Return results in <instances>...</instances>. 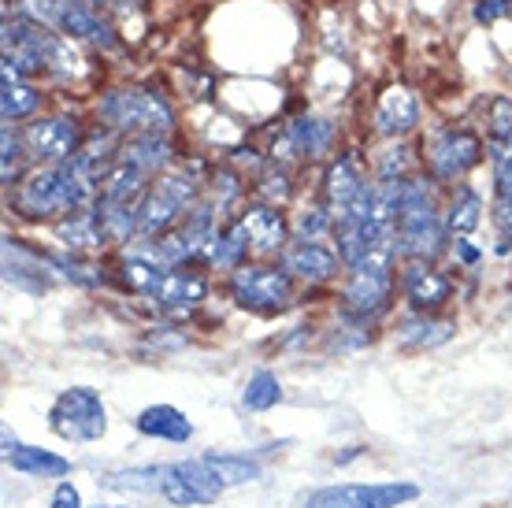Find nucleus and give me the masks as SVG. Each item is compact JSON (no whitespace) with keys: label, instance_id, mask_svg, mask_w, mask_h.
I'll list each match as a JSON object with an SVG mask.
<instances>
[{"label":"nucleus","instance_id":"2eb2a0df","mask_svg":"<svg viewBox=\"0 0 512 508\" xmlns=\"http://www.w3.org/2000/svg\"><path fill=\"white\" fill-rule=\"evenodd\" d=\"M401 290H405V301L416 312H431V308H442L453 297V282L427 260H409L401 271Z\"/></svg>","mask_w":512,"mask_h":508},{"label":"nucleus","instance_id":"cd10ccee","mask_svg":"<svg viewBox=\"0 0 512 508\" xmlns=\"http://www.w3.org/2000/svg\"><path fill=\"white\" fill-rule=\"evenodd\" d=\"M15 471H23V475H34V479H64L67 471H71V460L67 457H56L49 449H34V445H19L12 457H8Z\"/></svg>","mask_w":512,"mask_h":508},{"label":"nucleus","instance_id":"7ed1b4c3","mask_svg":"<svg viewBox=\"0 0 512 508\" xmlns=\"http://www.w3.org/2000/svg\"><path fill=\"white\" fill-rule=\"evenodd\" d=\"M97 123L116 134H171L175 130V108L164 93L145 86H119L101 93L97 101Z\"/></svg>","mask_w":512,"mask_h":508},{"label":"nucleus","instance_id":"a18cd8bd","mask_svg":"<svg viewBox=\"0 0 512 508\" xmlns=\"http://www.w3.org/2000/svg\"><path fill=\"white\" fill-rule=\"evenodd\" d=\"M457 256H461V264H468V267L479 264V249H475L468 238H457Z\"/></svg>","mask_w":512,"mask_h":508},{"label":"nucleus","instance_id":"f3484780","mask_svg":"<svg viewBox=\"0 0 512 508\" xmlns=\"http://www.w3.org/2000/svg\"><path fill=\"white\" fill-rule=\"evenodd\" d=\"M420 127V101L409 86H386L375 104V130L383 138H405Z\"/></svg>","mask_w":512,"mask_h":508},{"label":"nucleus","instance_id":"c85d7f7f","mask_svg":"<svg viewBox=\"0 0 512 508\" xmlns=\"http://www.w3.org/2000/svg\"><path fill=\"white\" fill-rule=\"evenodd\" d=\"M41 108V93L26 78H4L0 82V115L4 123H19Z\"/></svg>","mask_w":512,"mask_h":508},{"label":"nucleus","instance_id":"e433bc0d","mask_svg":"<svg viewBox=\"0 0 512 508\" xmlns=\"http://www.w3.org/2000/svg\"><path fill=\"white\" fill-rule=\"evenodd\" d=\"M8 8H12V15H19V19H30V23L56 30V19H60L64 0H8Z\"/></svg>","mask_w":512,"mask_h":508},{"label":"nucleus","instance_id":"393cba45","mask_svg":"<svg viewBox=\"0 0 512 508\" xmlns=\"http://www.w3.org/2000/svg\"><path fill=\"white\" fill-rule=\"evenodd\" d=\"M149 193V175L141 167L127 164V160H116V167L108 171L101 186V201L104 204H141V197Z\"/></svg>","mask_w":512,"mask_h":508},{"label":"nucleus","instance_id":"5701e85b","mask_svg":"<svg viewBox=\"0 0 512 508\" xmlns=\"http://www.w3.org/2000/svg\"><path fill=\"white\" fill-rule=\"evenodd\" d=\"M442 219H446V230L453 238H468L479 227V219H483V197H479V190L468 186V182H457L453 193H449Z\"/></svg>","mask_w":512,"mask_h":508},{"label":"nucleus","instance_id":"9d476101","mask_svg":"<svg viewBox=\"0 0 512 508\" xmlns=\"http://www.w3.org/2000/svg\"><path fill=\"white\" fill-rule=\"evenodd\" d=\"M23 141L34 160H45V164H64V160H75L86 145V134L78 127L75 115H41L30 127L23 130Z\"/></svg>","mask_w":512,"mask_h":508},{"label":"nucleus","instance_id":"72a5a7b5","mask_svg":"<svg viewBox=\"0 0 512 508\" xmlns=\"http://www.w3.org/2000/svg\"><path fill=\"white\" fill-rule=\"evenodd\" d=\"M49 260V267L52 271H60L64 279H71V282H78V286H101L104 282V271L97 264H90V260H82L78 253H49L45 256Z\"/></svg>","mask_w":512,"mask_h":508},{"label":"nucleus","instance_id":"4468645a","mask_svg":"<svg viewBox=\"0 0 512 508\" xmlns=\"http://www.w3.org/2000/svg\"><path fill=\"white\" fill-rule=\"evenodd\" d=\"M282 271H290L297 279L320 286V282H331L334 275L342 271V256H338V249H331V245L301 242V238H297V242L286 245V253H282Z\"/></svg>","mask_w":512,"mask_h":508},{"label":"nucleus","instance_id":"7c9ffc66","mask_svg":"<svg viewBox=\"0 0 512 508\" xmlns=\"http://www.w3.org/2000/svg\"><path fill=\"white\" fill-rule=\"evenodd\" d=\"M453 338V323H442V319H427V316H412L401 323L397 331V342L405 349H435V345L449 342Z\"/></svg>","mask_w":512,"mask_h":508},{"label":"nucleus","instance_id":"473e14b6","mask_svg":"<svg viewBox=\"0 0 512 508\" xmlns=\"http://www.w3.org/2000/svg\"><path fill=\"white\" fill-rule=\"evenodd\" d=\"M101 208V223L108 242H130L138 234V204H104L97 201Z\"/></svg>","mask_w":512,"mask_h":508},{"label":"nucleus","instance_id":"c756f323","mask_svg":"<svg viewBox=\"0 0 512 508\" xmlns=\"http://www.w3.org/2000/svg\"><path fill=\"white\" fill-rule=\"evenodd\" d=\"M208 464V471H212V479H216L219 486H223V494L227 490H234V486H245L253 483V479H260V464H256L253 457H231V453H208V457H201Z\"/></svg>","mask_w":512,"mask_h":508},{"label":"nucleus","instance_id":"ddd939ff","mask_svg":"<svg viewBox=\"0 0 512 508\" xmlns=\"http://www.w3.org/2000/svg\"><path fill=\"white\" fill-rule=\"evenodd\" d=\"M334 141V123L327 119H316V115H297L290 127L282 130V141H275V164L279 160H290V156H308L316 160L331 149Z\"/></svg>","mask_w":512,"mask_h":508},{"label":"nucleus","instance_id":"37998d69","mask_svg":"<svg viewBox=\"0 0 512 508\" xmlns=\"http://www.w3.org/2000/svg\"><path fill=\"white\" fill-rule=\"evenodd\" d=\"M509 12H512L509 0H475V4H472V15H475V23H479V26L498 23V19H505Z\"/></svg>","mask_w":512,"mask_h":508},{"label":"nucleus","instance_id":"a878e982","mask_svg":"<svg viewBox=\"0 0 512 508\" xmlns=\"http://www.w3.org/2000/svg\"><path fill=\"white\" fill-rule=\"evenodd\" d=\"M138 431L149 434V438H160V442H190L193 438V423L182 416L175 405H153L138 416Z\"/></svg>","mask_w":512,"mask_h":508},{"label":"nucleus","instance_id":"c03bdc74","mask_svg":"<svg viewBox=\"0 0 512 508\" xmlns=\"http://www.w3.org/2000/svg\"><path fill=\"white\" fill-rule=\"evenodd\" d=\"M52 508H82V497L71 483H60L56 494H52Z\"/></svg>","mask_w":512,"mask_h":508},{"label":"nucleus","instance_id":"49530a36","mask_svg":"<svg viewBox=\"0 0 512 508\" xmlns=\"http://www.w3.org/2000/svg\"><path fill=\"white\" fill-rule=\"evenodd\" d=\"M82 4H90V8H97V12L104 8V0H82Z\"/></svg>","mask_w":512,"mask_h":508},{"label":"nucleus","instance_id":"4c0bfd02","mask_svg":"<svg viewBox=\"0 0 512 508\" xmlns=\"http://www.w3.org/2000/svg\"><path fill=\"white\" fill-rule=\"evenodd\" d=\"M256 193L264 197V204H286L290 201V171L282 164H271L268 171H260V178H256Z\"/></svg>","mask_w":512,"mask_h":508},{"label":"nucleus","instance_id":"dca6fc26","mask_svg":"<svg viewBox=\"0 0 512 508\" xmlns=\"http://www.w3.org/2000/svg\"><path fill=\"white\" fill-rule=\"evenodd\" d=\"M242 227H245V238H249V249H253L256 256H268V253H279V249H286V242H290V223H286V216H282L275 204H249V208H242Z\"/></svg>","mask_w":512,"mask_h":508},{"label":"nucleus","instance_id":"6e6552de","mask_svg":"<svg viewBox=\"0 0 512 508\" xmlns=\"http://www.w3.org/2000/svg\"><path fill=\"white\" fill-rule=\"evenodd\" d=\"M227 286H231L234 301L253 312H279L294 297V275L264 264H242L238 271H231Z\"/></svg>","mask_w":512,"mask_h":508},{"label":"nucleus","instance_id":"09e8293b","mask_svg":"<svg viewBox=\"0 0 512 508\" xmlns=\"http://www.w3.org/2000/svg\"><path fill=\"white\" fill-rule=\"evenodd\" d=\"M509 4H512V0H509Z\"/></svg>","mask_w":512,"mask_h":508},{"label":"nucleus","instance_id":"2f4dec72","mask_svg":"<svg viewBox=\"0 0 512 508\" xmlns=\"http://www.w3.org/2000/svg\"><path fill=\"white\" fill-rule=\"evenodd\" d=\"M101 486H108V490H145V494H160V490H164V464L112 471V475L101 479Z\"/></svg>","mask_w":512,"mask_h":508},{"label":"nucleus","instance_id":"412c9836","mask_svg":"<svg viewBox=\"0 0 512 508\" xmlns=\"http://www.w3.org/2000/svg\"><path fill=\"white\" fill-rule=\"evenodd\" d=\"M368 186V178L360 171V160L353 153H342L327 167V178H323V193H327V204L334 208H346L360 190Z\"/></svg>","mask_w":512,"mask_h":508},{"label":"nucleus","instance_id":"9b49d317","mask_svg":"<svg viewBox=\"0 0 512 508\" xmlns=\"http://www.w3.org/2000/svg\"><path fill=\"white\" fill-rule=\"evenodd\" d=\"M160 497L179 508H201L219 501L223 486L212 479V471H208V464L201 457L175 460V464H164V490H160Z\"/></svg>","mask_w":512,"mask_h":508},{"label":"nucleus","instance_id":"0eeeda50","mask_svg":"<svg viewBox=\"0 0 512 508\" xmlns=\"http://www.w3.org/2000/svg\"><path fill=\"white\" fill-rule=\"evenodd\" d=\"M52 431L64 442H97L108 431V412L97 390L90 386H71L56 397V405L49 412Z\"/></svg>","mask_w":512,"mask_h":508},{"label":"nucleus","instance_id":"20e7f679","mask_svg":"<svg viewBox=\"0 0 512 508\" xmlns=\"http://www.w3.org/2000/svg\"><path fill=\"white\" fill-rule=\"evenodd\" d=\"M394 249H379L368 260H360L357 267H349V279L342 286V301L357 319H375L390 308L394 297Z\"/></svg>","mask_w":512,"mask_h":508},{"label":"nucleus","instance_id":"a19ab883","mask_svg":"<svg viewBox=\"0 0 512 508\" xmlns=\"http://www.w3.org/2000/svg\"><path fill=\"white\" fill-rule=\"evenodd\" d=\"M238 197H242V182H238L234 171H223V175L212 178V208H216V212L231 208Z\"/></svg>","mask_w":512,"mask_h":508},{"label":"nucleus","instance_id":"b1692460","mask_svg":"<svg viewBox=\"0 0 512 508\" xmlns=\"http://www.w3.org/2000/svg\"><path fill=\"white\" fill-rule=\"evenodd\" d=\"M253 253L249 249V238H245V227L242 219H231L227 227L216 230V238L208 242L205 249V264L212 267H223V271H238L245 264V256Z\"/></svg>","mask_w":512,"mask_h":508},{"label":"nucleus","instance_id":"79ce46f5","mask_svg":"<svg viewBox=\"0 0 512 508\" xmlns=\"http://www.w3.org/2000/svg\"><path fill=\"white\" fill-rule=\"evenodd\" d=\"M409 167H412V153L405 145H394V149H386L383 160H379V178H412Z\"/></svg>","mask_w":512,"mask_h":508},{"label":"nucleus","instance_id":"c9c22d12","mask_svg":"<svg viewBox=\"0 0 512 508\" xmlns=\"http://www.w3.org/2000/svg\"><path fill=\"white\" fill-rule=\"evenodd\" d=\"M245 408H253V412H268V408H275L282 401V386L279 379L271 375V371H256L253 379H249V386H245Z\"/></svg>","mask_w":512,"mask_h":508},{"label":"nucleus","instance_id":"39448f33","mask_svg":"<svg viewBox=\"0 0 512 508\" xmlns=\"http://www.w3.org/2000/svg\"><path fill=\"white\" fill-rule=\"evenodd\" d=\"M193 201H197V182L190 175H160L138 204V234L160 238L167 230H175Z\"/></svg>","mask_w":512,"mask_h":508},{"label":"nucleus","instance_id":"4be33fe9","mask_svg":"<svg viewBox=\"0 0 512 508\" xmlns=\"http://www.w3.org/2000/svg\"><path fill=\"white\" fill-rule=\"evenodd\" d=\"M60 242L71 249V253H93V249H104L108 245V234H104L101 223V208L93 204L86 212H75L60 223Z\"/></svg>","mask_w":512,"mask_h":508},{"label":"nucleus","instance_id":"ea45409f","mask_svg":"<svg viewBox=\"0 0 512 508\" xmlns=\"http://www.w3.org/2000/svg\"><path fill=\"white\" fill-rule=\"evenodd\" d=\"M490 138H512V97H494L487 112Z\"/></svg>","mask_w":512,"mask_h":508},{"label":"nucleus","instance_id":"f03ea898","mask_svg":"<svg viewBox=\"0 0 512 508\" xmlns=\"http://www.w3.org/2000/svg\"><path fill=\"white\" fill-rule=\"evenodd\" d=\"M446 219L438 212L427 178H405L401 212L394 223V253L401 260H435L446 249Z\"/></svg>","mask_w":512,"mask_h":508},{"label":"nucleus","instance_id":"aec40b11","mask_svg":"<svg viewBox=\"0 0 512 508\" xmlns=\"http://www.w3.org/2000/svg\"><path fill=\"white\" fill-rule=\"evenodd\" d=\"M205 297H208V279H205V275L175 267V271H167L164 286H160V293H156L153 301L160 308H167V312H190V308H197Z\"/></svg>","mask_w":512,"mask_h":508},{"label":"nucleus","instance_id":"a211bd4d","mask_svg":"<svg viewBox=\"0 0 512 508\" xmlns=\"http://www.w3.org/2000/svg\"><path fill=\"white\" fill-rule=\"evenodd\" d=\"M49 260L38 253H26L23 245L4 238V282L8 286H19L26 293H41L49 290Z\"/></svg>","mask_w":512,"mask_h":508},{"label":"nucleus","instance_id":"423d86ee","mask_svg":"<svg viewBox=\"0 0 512 508\" xmlns=\"http://www.w3.org/2000/svg\"><path fill=\"white\" fill-rule=\"evenodd\" d=\"M479 160H483V141L464 127H435L423 141V164L438 182H464V175Z\"/></svg>","mask_w":512,"mask_h":508},{"label":"nucleus","instance_id":"bb28decb","mask_svg":"<svg viewBox=\"0 0 512 508\" xmlns=\"http://www.w3.org/2000/svg\"><path fill=\"white\" fill-rule=\"evenodd\" d=\"M167 271H171V267H164L160 260H153V256H123L119 282H123L130 293H138V297H156L167 279Z\"/></svg>","mask_w":512,"mask_h":508},{"label":"nucleus","instance_id":"f257e3e1","mask_svg":"<svg viewBox=\"0 0 512 508\" xmlns=\"http://www.w3.org/2000/svg\"><path fill=\"white\" fill-rule=\"evenodd\" d=\"M104 178L93 171L82 156L64 160V164H45L15 186L12 212L23 219H56L86 212L101 201Z\"/></svg>","mask_w":512,"mask_h":508},{"label":"nucleus","instance_id":"6ab92c4d","mask_svg":"<svg viewBox=\"0 0 512 508\" xmlns=\"http://www.w3.org/2000/svg\"><path fill=\"white\" fill-rule=\"evenodd\" d=\"M119 160H127V164L141 167L145 175H164L167 164L175 160V145L167 134H134L119 145Z\"/></svg>","mask_w":512,"mask_h":508},{"label":"nucleus","instance_id":"de8ad7c7","mask_svg":"<svg viewBox=\"0 0 512 508\" xmlns=\"http://www.w3.org/2000/svg\"><path fill=\"white\" fill-rule=\"evenodd\" d=\"M101 508H123V505H101Z\"/></svg>","mask_w":512,"mask_h":508},{"label":"nucleus","instance_id":"f8f14e48","mask_svg":"<svg viewBox=\"0 0 512 508\" xmlns=\"http://www.w3.org/2000/svg\"><path fill=\"white\" fill-rule=\"evenodd\" d=\"M56 34H64L71 41H86L101 52H116L119 49V34L112 19L101 15L97 8L82 4V0H64L60 8V19H56Z\"/></svg>","mask_w":512,"mask_h":508},{"label":"nucleus","instance_id":"58836bf2","mask_svg":"<svg viewBox=\"0 0 512 508\" xmlns=\"http://www.w3.org/2000/svg\"><path fill=\"white\" fill-rule=\"evenodd\" d=\"M327 230H334L331 204H312V208L301 212V219H297V238H301V242H320V234H327Z\"/></svg>","mask_w":512,"mask_h":508},{"label":"nucleus","instance_id":"f704fd0d","mask_svg":"<svg viewBox=\"0 0 512 508\" xmlns=\"http://www.w3.org/2000/svg\"><path fill=\"white\" fill-rule=\"evenodd\" d=\"M0 149H4V164H0V182L4 186H19V175H23V164H26V141L23 134H15L12 123H4V134H0Z\"/></svg>","mask_w":512,"mask_h":508},{"label":"nucleus","instance_id":"1a4fd4ad","mask_svg":"<svg viewBox=\"0 0 512 508\" xmlns=\"http://www.w3.org/2000/svg\"><path fill=\"white\" fill-rule=\"evenodd\" d=\"M416 497H420L416 483H346L316 490L305 508H397Z\"/></svg>","mask_w":512,"mask_h":508}]
</instances>
